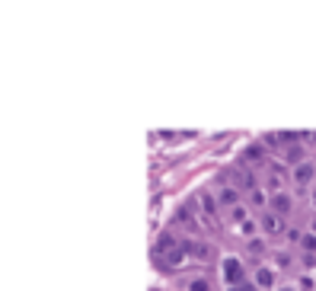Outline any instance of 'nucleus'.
Returning <instances> with one entry per match:
<instances>
[{
    "label": "nucleus",
    "instance_id": "0eeeda50",
    "mask_svg": "<svg viewBox=\"0 0 316 291\" xmlns=\"http://www.w3.org/2000/svg\"><path fill=\"white\" fill-rule=\"evenodd\" d=\"M256 285H262V288L271 285V272H268V269H259V272H256Z\"/></svg>",
    "mask_w": 316,
    "mask_h": 291
},
{
    "label": "nucleus",
    "instance_id": "ddd939ff",
    "mask_svg": "<svg viewBox=\"0 0 316 291\" xmlns=\"http://www.w3.org/2000/svg\"><path fill=\"white\" fill-rule=\"evenodd\" d=\"M236 218H240V221H246V208H243V205L233 208V221H236Z\"/></svg>",
    "mask_w": 316,
    "mask_h": 291
},
{
    "label": "nucleus",
    "instance_id": "20e7f679",
    "mask_svg": "<svg viewBox=\"0 0 316 291\" xmlns=\"http://www.w3.org/2000/svg\"><path fill=\"white\" fill-rule=\"evenodd\" d=\"M310 176H313V166H310V163H300V166L294 170V179L300 182V186H303V182H310Z\"/></svg>",
    "mask_w": 316,
    "mask_h": 291
},
{
    "label": "nucleus",
    "instance_id": "39448f33",
    "mask_svg": "<svg viewBox=\"0 0 316 291\" xmlns=\"http://www.w3.org/2000/svg\"><path fill=\"white\" fill-rule=\"evenodd\" d=\"M262 224H265V231H268V234H278V231H281L278 215H265V218H262Z\"/></svg>",
    "mask_w": 316,
    "mask_h": 291
},
{
    "label": "nucleus",
    "instance_id": "9b49d317",
    "mask_svg": "<svg viewBox=\"0 0 316 291\" xmlns=\"http://www.w3.org/2000/svg\"><path fill=\"white\" fill-rule=\"evenodd\" d=\"M262 154H265V151H259V144H252V147H249V151H246V157H249V160H259V157H262Z\"/></svg>",
    "mask_w": 316,
    "mask_h": 291
},
{
    "label": "nucleus",
    "instance_id": "f8f14e48",
    "mask_svg": "<svg viewBox=\"0 0 316 291\" xmlns=\"http://www.w3.org/2000/svg\"><path fill=\"white\" fill-rule=\"evenodd\" d=\"M249 250H252V253H262V250H265V243H262V240H256V237H252V240H249Z\"/></svg>",
    "mask_w": 316,
    "mask_h": 291
},
{
    "label": "nucleus",
    "instance_id": "1a4fd4ad",
    "mask_svg": "<svg viewBox=\"0 0 316 291\" xmlns=\"http://www.w3.org/2000/svg\"><path fill=\"white\" fill-rule=\"evenodd\" d=\"M201 205H205V211H211V215H214V196H201Z\"/></svg>",
    "mask_w": 316,
    "mask_h": 291
},
{
    "label": "nucleus",
    "instance_id": "6e6552de",
    "mask_svg": "<svg viewBox=\"0 0 316 291\" xmlns=\"http://www.w3.org/2000/svg\"><path fill=\"white\" fill-rule=\"evenodd\" d=\"M189 291H211V281H208V278H195V281L189 285Z\"/></svg>",
    "mask_w": 316,
    "mask_h": 291
},
{
    "label": "nucleus",
    "instance_id": "7ed1b4c3",
    "mask_svg": "<svg viewBox=\"0 0 316 291\" xmlns=\"http://www.w3.org/2000/svg\"><path fill=\"white\" fill-rule=\"evenodd\" d=\"M217 199H221L224 205H236V199H240V189H236V186H221Z\"/></svg>",
    "mask_w": 316,
    "mask_h": 291
},
{
    "label": "nucleus",
    "instance_id": "4468645a",
    "mask_svg": "<svg viewBox=\"0 0 316 291\" xmlns=\"http://www.w3.org/2000/svg\"><path fill=\"white\" fill-rule=\"evenodd\" d=\"M303 246L306 250H316V237H303Z\"/></svg>",
    "mask_w": 316,
    "mask_h": 291
},
{
    "label": "nucleus",
    "instance_id": "423d86ee",
    "mask_svg": "<svg viewBox=\"0 0 316 291\" xmlns=\"http://www.w3.org/2000/svg\"><path fill=\"white\" fill-rule=\"evenodd\" d=\"M287 208H291V199H287L284 192H278L275 196V211H287Z\"/></svg>",
    "mask_w": 316,
    "mask_h": 291
},
{
    "label": "nucleus",
    "instance_id": "f257e3e1",
    "mask_svg": "<svg viewBox=\"0 0 316 291\" xmlns=\"http://www.w3.org/2000/svg\"><path fill=\"white\" fill-rule=\"evenodd\" d=\"M224 275H227L230 285H240V281H243V266H240V259L227 256V259H224Z\"/></svg>",
    "mask_w": 316,
    "mask_h": 291
},
{
    "label": "nucleus",
    "instance_id": "f03ea898",
    "mask_svg": "<svg viewBox=\"0 0 316 291\" xmlns=\"http://www.w3.org/2000/svg\"><path fill=\"white\" fill-rule=\"evenodd\" d=\"M160 262H163V266H170V269L182 266V262H186V246H182V243H176L170 253H163V256H160Z\"/></svg>",
    "mask_w": 316,
    "mask_h": 291
},
{
    "label": "nucleus",
    "instance_id": "9d476101",
    "mask_svg": "<svg viewBox=\"0 0 316 291\" xmlns=\"http://www.w3.org/2000/svg\"><path fill=\"white\" fill-rule=\"evenodd\" d=\"M252 205H265V192L262 189H252Z\"/></svg>",
    "mask_w": 316,
    "mask_h": 291
},
{
    "label": "nucleus",
    "instance_id": "2eb2a0df",
    "mask_svg": "<svg viewBox=\"0 0 316 291\" xmlns=\"http://www.w3.org/2000/svg\"><path fill=\"white\" fill-rule=\"evenodd\" d=\"M278 291H297V288L294 285H284V288H278Z\"/></svg>",
    "mask_w": 316,
    "mask_h": 291
}]
</instances>
